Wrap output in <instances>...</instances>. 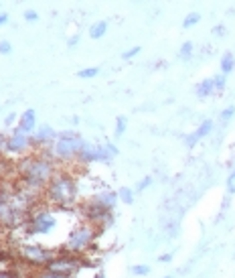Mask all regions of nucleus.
Here are the masks:
<instances>
[{"label":"nucleus","instance_id":"38","mask_svg":"<svg viewBox=\"0 0 235 278\" xmlns=\"http://www.w3.org/2000/svg\"><path fill=\"white\" fill-rule=\"evenodd\" d=\"M4 144H6V138H2V136H0V155L4 153Z\"/></svg>","mask_w":235,"mask_h":278},{"label":"nucleus","instance_id":"12","mask_svg":"<svg viewBox=\"0 0 235 278\" xmlns=\"http://www.w3.org/2000/svg\"><path fill=\"white\" fill-rule=\"evenodd\" d=\"M211 130H213V122H211V120H205V122L197 128V130H195L193 134H189V136L185 138V140H187V146H189V148H193V146L197 144L199 140H203L205 136H209V132H211Z\"/></svg>","mask_w":235,"mask_h":278},{"label":"nucleus","instance_id":"26","mask_svg":"<svg viewBox=\"0 0 235 278\" xmlns=\"http://www.w3.org/2000/svg\"><path fill=\"white\" fill-rule=\"evenodd\" d=\"M35 278H67V276H63V274H57V272H53V270H43V272H39V274H35Z\"/></svg>","mask_w":235,"mask_h":278},{"label":"nucleus","instance_id":"22","mask_svg":"<svg viewBox=\"0 0 235 278\" xmlns=\"http://www.w3.org/2000/svg\"><path fill=\"white\" fill-rule=\"evenodd\" d=\"M126 124H128L126 116H118V120H116V136H118V138H120V136L126 132Z\"/></svg>","mask_w":235,"mask_h":278},{"label":"nucleus","instance_id":"15","mask_svg":"<svg viewBox=\"0 0 235 278\" xmlns=\"http://www.w3.org/2000/svg\"><path fill=\"white\" fill-rule=\"evenodd\" d=\"M118 155V148L112 144V142H106V144H97V159L102 162H112V159Z\"/></svg>","mask_w":235,"mask_h":278},{"label":"nucleus","instance_id":"40","mask_svg":"<svg viewBox=\"0 0 235 278\" xmlns=\"http://www.w3.org/2000/svg\"><path fill=\"white\" fill-rule=\"evenodd\" d=\"M164 278H174V276H164Z\"/></svg>","mask_w":235,"mask_h":278},{"label":"nucleus","instance_id":"2","mask_svg":"<svg viewBox=\"0 0 235 278\" xmlns=\"http://www.w3.org/2000/svg\"><path fill=\"white\" fill-rule=\"evenodd\" d=\"M45 195L51 203H55L59 207H71L77 199V183L69 173L57 171L45 187Z\"/></svg>","mask_w":235,"mask_h":278},{"label":"nucleus","instance_id":"29","mask_svg":"<svg viewBox=\"0 0 235 278\" xmlns=\"http://www.w3.org/2000/svg\"><path fill=\"white\" fill-rule=\"evenodd\" d=\"M25 21H27V23H35V21H39V12L33 10V8L25 10Z\"/></svg>","mask_w":235,"mask_h":278},{"label":"nucleus","instance_id":"33","mask_svg":"<svg viewBox=\"0 0 235 278\" xmlns=\"http://www.w3.org/2000/svg\"><path fill=\"white\" fill-rule=\"evenodd\" d=\"M213 35H217V37H225V27H223V25L215 27V29H213Z\"/></svg>","mask_w":235,"mask_h":278},{"label":"nucleus","instance_id":"6","mask_svg":"<svg viewBox=\"0 0 235 278\" xmlns=\"http://www.w3.org/2000/svg\"><path fill=\"white\" fill-rule=\"evenodd\" d=\"M81 209V215L85 217V221L87 224H91V226H110L112 224V211L110 209H106L104 205H100L95 199H89V201H85L83 205L79 207Z\"/></svg>","mask_w":235,"mask_h":278},{"label":"nucleus","instance_id":"17","mask_svg":"<svg viewBox=\"0 0 235 278\" xmlns=\"http://www.w3.org/2000/svg\"><path fill=\"white\" fill-rule=\"evenodd\" d=\"M233 69H235V57H233L231 51H227V53H223V57H221V73L227 76V73H231Z\"/></svg>","mask_w":235,"mask_h":278},{"label":"nucleus","instance_id":"5","mask_svg":"<svg viewBox=\"0 0 235 278\" xmlns=\"http://www.w3.org/2000/svg\"><path fill=\"white\" fill-rule=\"evenodd\" d=\"M18 256H21L29 266L47 268V264L55 258V252L43 248L41 244H23L21 248H18Z\"/></svg>","mask_w":235,"mask_h":278},{"label":"nucleus","instance_id":"8","mask_svg":"<svg viewBox=\"0 0 235 278\" xmlns=\"http://www.w3.org/2000/svg\"><path fill=\"white\" fill-rule=\"evenodd\" d=\"M81 264V256H75L69 252H63L61 256H55L53 260L47 264V270H53L57 274H63V276H71Z\"/></svg>","mask_w":235,"mask_h":278},{"label":"nucleus","instance_id":"28","mask_svg":"<svg viewBox=\"0 0 235 278\" xmlns=\"http://www.w3.org/2000/svg\"><path fill=\"white\" fill-rule=\"evenodd\" d=\"M227 191L233 195L235 193V169L229 173V177H227Z\"/></svg>","mask_w":235,"mask_h":278},{"label":"nucleus","instance_id":"32","mask_svg":"<svg viewBox=\"0 0 235 278\" xmlns=\"http://www.w3.org/2000/svg\"><path fill=\"white\" fill-rule=\"evenodd\" d=\"M0 53H2V55H10L12 53V45L8 41H0Z\"/></svg>","mask_w":235,"mask_h":278},{"label":"nucleus","instance_id":"9","mask_svg":"<svg viewBox=\"0 0 235 278\" xmlns=\"http://www.w3.org/2000/svg\"><path fill=\"white\" fill-rule=\"evenodd\" d=\"M33 146V136L31 134H25L21 130H14L8 138H6V144H4V151L10 153V155H27L29 148Z\"/></svg>","mask_w":235,"mask_h":278},{"label":"nucleus","instance_id":"11","mask_svg":"<svg viewBox=\"0 0 235 278\" xmlns=\"http://www.w3.org/2000/svg\"><path fill=\"white\" fill-rule=\"evenodd\" d=\"M35 126H37V112L29 108V110H25V112L21 114V118H18L16 130H21V132H25V134H33Z\"/></svg>","mask_w":235,"mask_h":278},{"label":"nucleus","instance_id":"36","mask_svg":"<svg viewBox=\"0 0 235 278\" xmlns=\"http://www.w3.org/2000/svg\"><path fill=\"white\" fill-rule=\"evenodd\" d=\"M8 23V14L6 12H0V25H6Z\"/></svg>","mask_w":235,"mask_h":278},{"label":"nucleus","instance_id":"37","mask_svg":"<svg viewBox=\"0 0 235 278\" xmlns=\"http://www.w3.org/2000/svg\"><path fill=\"white\" fill-rule=\"evenodd\" d=\"M77 43H79V37H71V39H69V47H73Z\"/></svg>","mask_w":235,"mask_h":278},{"label":"nucleus","instance_id":"35","mask_svg":"<svg viewBox=\"0 0 235 278\" xmlns=\"http://www.w3.org/2000/svg\"><path fill=\"white\" fill-rule=\"evenodd\" d=\"M14 120H16V114H8V116H6V120H4V126H12V124H14Z\"/></svg>","mask_w":235,"mask_h":278},{"label":"nucleus","instance_id":"4","mask_svg":"<svg viewBox=\"0 0 235 278\" xmlns=\"http://www.w3.org/2000/svg\"><path fill=\"white\" fill-rule=\"evenodd\" d=\"M97 236V228L91 226V224H81V226H77L69 238H67V242H65V252L69 254H75V256H81L89 246H93V239Z\"/></svg>","mask_w":235,"mask_h":278},{"label":"nucleus","instance_id":"1","mask_svg":"<svg viewBox=\"0 0 235 278\" xmlns=\"http://www.w3.org/2000/svg\"><path fill=\"white\" fill-rule=\"evenodd\" d=\"M18 175H21V185L31 187L35 191H45V187L49 185V181L55 177L57 166L55 160L45 159L43 155H27L16 166Z\"/></svg>","mask_w":235,"mask_h":278},{"label":"nucleus","instance_id":"7","mask_svg":"<svg viewBox=\"0 0 235 278\" xmlns=\"http://www.w3.org/2000/svg\"><path fill=\"white\" fill-rule=\"evenodd\" d=\"M25 224H27V230L31 234H49L57 226V221L47 209H39V211L31 209V213L25 219Z\"/></svg>","mask_w":235,"mask_h":278},{"label":"nucleus","instance_id":"27","mask_svg":"<svg viewBox=\"0 0 235 278\" xmlns=\"http://www.w3.org/2000/svg\"><path fill=\"white\" fill-rule=\"evenodd\" d=\"M233 114H235V108L233 106H227L223 112H221V122H227V120H231L233 118Z\"/></svg>","mask_w":235,"mask_h":278},{"label":"nucleus","instance_id":"41","mask_svg":"<svg viewBox=\"0 0 235 278\" xmlns=\"http://www.w3.org/2000/svg\"><path fill=\"white\" fill-rule=\"evenodd\" d=\"M0 191H2V187H0Z\"/></svg>","mask_w":235,"mask_h":278},{"label":"nucleus","instance_id":"3","mask_svg":"<svg viewBox=\"0 0 235 278\" xmlns=\"http://www.w3.org/2000/svg\"><path fill=\"white\" fill-rule=\"evenodd\" d=\"M83 138L73 132V130H63L57 134V140L51 144V153L55 160H75L79 157V151L83 146Z\"/></svg>","mask_w":235,"mask_h":278},{"label":"nucleus","instance_id":"31","mask_svg":"<svg viewBox=\"0 0 235 278\" xmlns=\"http://www.w3.org/2000/svg\"><path fill=\"white\" fill-rule=\"evenodd\" d=\"M140 51H142L140 47H132V49H128V51H124V53H122V57H124V59H132L134 55H138Z\"/></svg>","mask_w":235,"mask_h":278},{"label":"nucleus","instance_id":"24","mask_svg":"<svg viewBox=\"0 0 235 278\" xmlns=\"http://www.w3.org/2000/svg\"><path fill=\"white\" fill-rule=\"evenodd\" d=\"M213 81H215V91H223L225 89V83H227V78L223 76V73H219V76L213 78Z\"/></svg>","mask_w":235,"mask_h":278},{"label":"nucleus","instance_id":"25","mask_svg":"<svg viewBox=\"0 0 235 278\" xmlns=\"http://www.w3.org/2000/svg\"><path fill=\"white\" fill-rule=\"evenodd\" d=\"M132 274H136V276H146V274H150V266H148V264L132 266Z\"/></svg>","mask_w":235,"mask_h":278},{"label":"nucleus","instance_id":"18","mask_svg":"<svg viewBox=\"0 0 235 278\" xmlns=\"http://www.w3.org/2000/svg\"><path fill=\"white\" fill-rule=\"evenodd\" d=\"M106 31H108V23L106 21H97V23H93L89 27V37L91 39H102V37L106 35Z\"/></svg>","mask_w":235,"mask_h":278},{"label":"nucleus","instance_id":"20","mask_svg":"<svg viewBox=\"0 0 235 278\" xmlns=\"http://www.w3.org/2000/svg\"><path fill=\"white\" fill-rule=\"evenodd\" d=\"M199 21H201V14H199V12H189L187 18L183 21V27H185V29H191V27L197 25Z\"/></svg>","mask_w":235,"mask_h":278},{"label":"nucleus","instance_id":"19","mask_svg":"<svg viewBox=\"0 0 235 278\" xmlns=\"http://www.w3.org/2000/svg\"><path fill=\"white\" fill-rule=\"evenodd\" d=\"M118 197H120V201H124L126 205H132L134 203V191L130 187H120L118 189Z\"/></svg>","mask_w":235,"mask_h":278},{"label":"nucleus","instance_id":"30","mask_svg":"<svg viewBox=\"0 0 235 278\" xmlns=\"http://www.w3.org/2000/svg\"><path fill=\"white\" fill-rule=\"evenodd\" d=\"M152 185V177H144L140 183H138V187H136V191H144V189H148Z\"/></svg>","mask_w":235,"mask_h":278},{"label":"nucleus","instance_id":"23","mask_svg":"<svg viewBox=\"0 0 235 278\" xmlns=\"http://www.w3.org/2000/svg\"><path fill=\"white\" fill-rule=\"evenodd\" d=\"M97 73H100V67H87V69H81L77 76H79L81 79H91V78H95Z\"/></svg>","mask_w":235,"mask_h":278},{"label":"nucleus","instance_id":"34","mask_svg":"<svg viewBox=\"0 0 235 278\" xmlns=\"http://www.w3.org/2000/svg\"><path fill=\"white\" fill-rule=\"evenodd\" d=\"M172 260V254H162V256H158V262H162V264H168Z\"/></svg>","mask_w":235,"mask_h":278},{"label":"nucleus","instance_id":"13","mask_svg":"<svg viewBox=\"0 0 235 278\" xmlns=\"http://www.w3.org/2000/svg\"><path fill=\"white\" fill-rule=\"evenodd\" d=\"M77 159H79L81 162H85V164L97 162V160H100V159H97V144L85 140L83 146H81V151H79V157H77Z\"/></svg>","mask_w":235,"mask_h":278},{"label":"nucleus","instance_id":"21","mask_svg":"<svg viewBox=\"0 0 235 278\" xmlns=\"http://www.w3.org/2000/svg\"><path fill=\"white\" fill-rule=\"evenodd\" d=\"M179 57H181V59H185V61L193 57V43H191V41L183 43V47H181V51H179Z\"/></svg>","mask_w":235,"mask_h":278},{"label":"nucleus","instance_id":"39","mask_svg":"<svg viewBox=\"0 0 235 278\" xmlns=\"http://www.w3.org/2000/svg\"><path fill=\"white\" fill-rule=\"evenodd\" d=\"M95 278H104V274H97V276H95Z\"/></svg>","mask_w":235,"mask_h":278},{"label":"nucleus","instance_id":"16","mask_svg":"<svg viewBox=\"0 0 235 278\" xmlns=\"http://www.w3.org/2000/svg\"><path fill=\"white\" fill-rule=\"evenodd\" d=\"M195 94H197L199 98H207V96H211V94H215V81H213V78H207V79H203L197 87H195Z\"/></svg>","mask_w":235,"mask_h":278},{"label":"nucleus","instance_id":"10","mask_svg":"<svg viewBox=\"0 0 235 278\" xmlns=\"http://www.w3.org/2000/svg\"><path fill=\"white\" fill-rule=\"evenodd\" d=\"M31 136H33V146L35 148H45V146H49V144H53L57 140V132L47 124H43L41 128H37V132H33Z\"/></svg>","mask_w":235,"mask_h":278},{"label":"nucleus","instance_id":"14","mask_svg":"<svg viewBox=\"0 0 235 278\" xmlns=\"http://www.w3.org/2000/svg\"><path fill=\"white\" fill-rule=\"evenodd\" d=\"M97 203H100V205H104L106 209H114V205H116V203H118V199H120V197H118V193L116 191H102V193H97L95 197H93Z\"/></svg>","mask_w":235,"mask_h":278}]
</instances>
